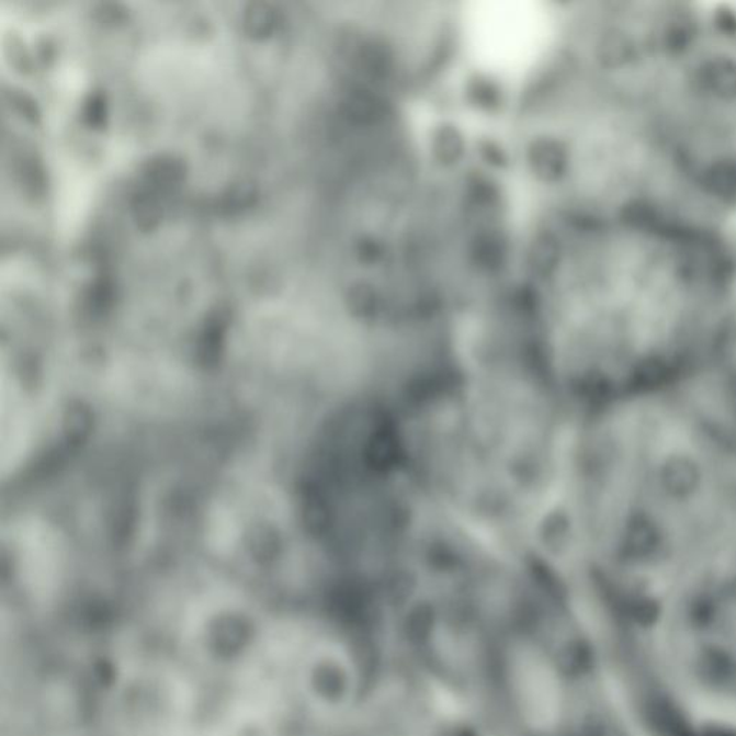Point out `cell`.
<instances>
[{"label":"cell","mask_w":736,"mask_h":736,"mask_svg":"<svg viewBox=\"0 0 736 736\" xmlns=\"http://www.w3.org/2000/svg\"><path fill=\"white\" fill-rule=\"evenodd\" d=\"M571 457V441L539 403L521 390L489 387L443 416L432 462L463 520L509 541L562 501Z\"/></svg>","instance_id":"obj_2"},{"label":"cell","mask_w":736,"mask_h":736,"mask_svg":"<svg viewBox=\"0 0 736 736\" xmlns=\"http://www.w3.org/2000/svg\"><path fill=\"white\" fill-rule=\"evenodd\" d=\"M580 466L595 553L702 567L736 539V395L714 374L605 407Z\"/></svg>","instance_id":"obj_1"}]
</instances>
